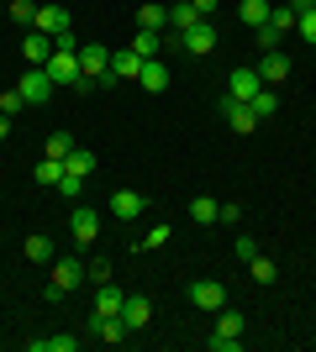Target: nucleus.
<instances>
[{
  "instance_id": "obj_1",
  "label": "nucleus",
  "mask_w": 316,
  "mask_h": 352,
  "mask_svg": "<svg viewBox=\"0 0 316 352\" xmlns=\"http://www.w3.org/2000/svg\"><path fill=\"white\" fill-rule=\"evenodd\" d=\"M48 74H53V85H74V95H90V79L79 74V47H53V58L43 63Z\"/></svg>"
},
{
  "instance_id": "obj_2",
  "label": "nucleus",
  "mask_w": 316,
  "mask_h": 352,
  "mask_svg": "<svg viewBox=\"0 0 316 352\" xmlns=\"http://www.w3.org/2000/svg\"><path fill=\"white\" fill-rule=\"evenodd\" d=\"M85 284V263L79 258H53V274H48V300H63Z\"/></svg>"
},
{
  "instance_id": "obj_3",
  "label": "nucleus",
  "mask_w": 316,
  "mask_h": 352,
  "mask_svg": "<svg viewBox=\"0 0 316 352\" xmlns=\"http://www.w3.org/2000/svg\"><path fill=\"white\" fill-rule=\"evenodd\" d=\"M79 74L101 89L105 74H111V47H105V43H79Z\"/></svg>"
},
{
  "instance_id": "obj_4",
  "label": "nucleus",
  "mask_w": 316,
  "mask_h": 352,
  "mask_svg": "<svg viewBox=\"0 0 316 352\" xmlns=\"http://www.w3.org/2000/svg\"><path fill=\"white\" fill-rule=\"evenodd\" d=\"M216 43H222V37H216V21H196L190 32H180V47L190 53V58H211Z\"/></svg>"
},
{
  "instance_id": "obj_5",
  "label": "nucleus",
  "mask_w": 316,
  "mask_h": 352,
  "mask_svg": "<svg viewBox=\"0 0 316 352\" xmlns=\"http://www.w3.org/2000/svg\"><path fill=\"white\" fill-rule=\"evenodd\" d=\"M16 89H21V100H27V105H48L59 85H53V74H48V69H27L21 79H16Z\"/></svg>"
},
{
  "instance_id": "obj_6",
  "label": "nucleus",
  "mask_w": 316,
  "mask_h": 352,
  "mask_svg": "<svg viewBox=\"0 0 316 352\" xmlns=\"http://www.w3.org/2000/svg\"><path fill=\"white\" fill-rule=\"evenodd\" d=\"M258 89H264V74H258V69H242V63H238V69L227 74V100L248 105V100L258 95Z\"/></svg>"
},
{
  "instance_id": "obj_7",
  "label": "nucleus",
  "mask_w": 316,
  "mask_h": 352,
  "mask_svg": "<svg viewBox=\"0 0 316 352\" xmlns=\"http://www.w3.org/2000/svg\"><path fill=\"white\" fill-rule=\"evenodd\" d=\"M190 305L216 316V310L227 305V284H222V279H196V284H190Z\"/></svg>"
},
{
  "instance_id": "obj_8",
  "label": "nucleus",
  "mask_w": 316,
  "mask_h": 352,
  "mask_svg": "<svg viewBox=\"0 0 316 352\" xmlns=\"http://www.w3.org/2000/svg\"><path fill=\"white\" fill-rule=\"evenodd\" d=\"M69 232H74L79 248H90L95 236H101V216H95L90 206H79V200H74V210H69Z\"/></svg>"
},
{
  "instance_id": "obj_9",
  "label": "nucleus",
  "mask_w": 316,
  "mask_h": 352,
  "mask_svg": "<svg viewBox=\"0 0 316 352\" xmlns=\"http://www.w3.org/2000/svg\"><path fill=\"white\" fill-rule=\"evenodd\" d=\"M21 58H27V69H43L48 58H53V37L37 27H27V37H21Z\"/></svg>"
},
{
  "instance_id": "obj_10",
  "label": "nucleus",
  "mask_w": 316,
  "mask_h": 352,
  "mask_svg": "<svg viewBox=\"0 0 316 352\" xmlns=\"http://www.w3.org/2000/svg\"><path fill=\"white\" fill-rule=\"evenodd\" d=\"M121 321H127V331H143V326L153 321V300L148 294H127V300H121Z\"/></svg>"
},
{
  "instance_id": "obj_11",
  "label": "nucleus",
  "mask_w": 316,
  "mask_h": 352,
  "mask_svg": "<svg viewBox=\"0 0 316 352\" xmlns=\"http://www.w3.org/2000/svg\"><path fill=\"white\" fill-rule=\"evenodd\" d=\"M216 105H222V116H227V126H232V132H238V137L258 132V116H253V111H248V105H238V100H227V95H222V100H216Z\"/></svg>"
},
{
  "instance_id": "obj_12",
  "label": "nucleus",
  "mask_w": 316,
  "mask_h": 352,
  "mask_svg": "<svg viewBox=\"0 0 316 352\" xmlns=\"http://www.w3.org/2000/svg\"><path fill=\"white\" fill-rule=\"evenodd\" d=\"M143 74V58H137L132 47H116L111 53V74H105V85H116V79H137Z\"/></svg>"
},
{
  "instance_id": "obj_13",
  "label": "nucleus",
  "mask_w": 316,
  "mask_h": 352,
  "mask_svg": "<svg viewBox=\"0 0 316 352\" xmlns=\"http://www.w3.org/2000/svg\"><path fill=\"white\" fill-rule=\"evenodd\" d=\"M258 74H264V85H285V79H290V58H285V47H269V53L258 58Z\"/></svg>"
},
{
  "instance_id": "obj_14",
  "label": "nucleus",
  "mask_w": 316,
  "mask_h": 352,
  "mask_svg": "<svg viewBox=\"0 0 316 352\" xmlns=\"http://www.w3.org/2000/svg\"><path fill=\"white\" fill-rule=\"evenodd\" d=\"M37 32H48V37H63V32H74L69 27V11L63 6H37V21H32Z\"/></svg>"
},
{
  "instance_id": "obj_15",
  "label": "nucleus",
  "mask_w": 316,
  "mask_h": 352,
  "mask_svg": "<svg viewBox=\"0 0 316 352\" xmlns=\"http://www.w3.org/2000/svg\"><path fill=\"white\" fill-rule=\"evenodd\" d=\"M137 85L148 89V95H164V89H169V63H164V58H143V74H137Z\"/></svg>"
},
{
  "instance_id": "obj_16",
  "label": "nucleus",
  "mask_w": 316,
  "mask_h": 352,
  "mask_svg": "<svg viewBox=\"0 0 316 352\" xmlns=\"http://www.w3.org/2000/svg\"><path fill=\"white\" fill-rule=\"evenodd\" d=\"M111 210H116V221H137L143 210H148V200H143L137 190H116L111 195Z\"/></svg>"
},
{
  "instance_id": "obj_17",
  "label": "nucleus",
  "mask_w": 316,
  "mask_h": 352,
  "mask_svg": "<svg viewBox=\"0 0 316 352\" xmlns=\"http://www.w3.org/2000/svg\"><path fill=\"white\" fill-rule=\"evenodd\" d=\"M121 300H127V294H121L111 279L95 284V316H121Z\"/></svg>"
},
{
  "instance_id": "obj_18",
  "label": "nucleus",
  "mask_w": 316,
  "mask_h": 352,
  "mask_svg": "<svg viewBox=\"0 0 316 352\" xmlns=\"http://www.w3.org/2000/svg\"><path fill=\"white\" fill-rule=\"evenodd\" d=\"M196 21H206V16L190 6V0H180V6H169V32H190Z\"/></svg>"
},
{
  "instance_id": "obj_19",
  "label": "nucleus",
  "mask_w": 316,
  "mask_h": 352,
  "mask_svg": "<svg viewBox=\"0 0 316 352\" xmlns=\"http://www.w3.org/2000/svg\"><path fill=\"white\" fill-rule=\"evenodd\" d=\"M248 111H253V116H258V126H264V121H274V111H280V95H274V89L264 85V89L253 95V100H248Z\"/></svg>"
},
{
  "instance_id": "obj_20",
  "label": "nucleus",
  "mask_w": 316,
  "mask_h": 352,
  "mask_svg": "<svg viewBox=\"0 0 316 352\" xmlns=\"http://www.w3.org/2000/svg\"><path fill=\"white\" fill-rule=\"evenodd\" d=\"M158 47H164V32L137 27V37H132V53H137V58H158Z\"/></svg>"
},
{
  "instance_id": "obj_21",
  "label": "nucleus",
  "mask_w": 316,
  "mask_h": 352,
  "mask_svg": "<svg viewBox=\"0 0 316 352\" xmlns=\"http://www.w3.org/2000/svg\"><path fill=\"white\" fill-rule=\"evenodd\" d=\"M63 168H69V174H79V179H90V174H95V153H90V147H69Z\"/></svg>"
},
{
  "instance_id": "obj_22",
  "label": "nucleus",
  "mask_w": 316,
  "mask_h": 352,
  "mask_svg": "<svg viewBox=\"0 0 316 352\" xmlns=\"http://www.w3.org/2000/svg\"><path fill=\"white\" fill-rule=\"evenodd\" d=\"M27 347H32V352H74L79 337H74V331H63V337H32Z\"/></svg>"
},
{
  "instance_id": "obj_23",
  "label": "nucleus",
  "mask_w": 316,
  "mask_h": 352,
  "mask_svg": "<svg viewBox=\"0 0 316 352\" xmlns=\"http://www.w3.org/2000/svg\"><path fill=\"white\" fill-rule=\"evenodd\" d=\"M216 337H232V342H242V310H216Z\"/></svg>"
},
{
  "instance_id": "obj_24",
  "label": "nucleus",
  "mask_w": 316,
  "mask_h": 352,
  "mask_svg": "<svg viewBox=\"0 0 316 352\" xmlns=\"http://www.w3.org/2000/svg\"><path fill=\"white\" fill-rule=\"evenodd\" d=\"M295 21H301V11H295L290 0H285V6H274V11H269V27L280 32V37H290V32H295Z\"/></svg>"
},
{
  "instance_id": "obj_25",
  "label": "nucleus",
  "mask_w": 316,
  "mask_h": 352,
  "mask_svg": "<svg viewBox=\"0 0 316 352\" xmlns=\"http://www.w3.org/2000/svg\"><path fill=\"white\" fill-rule=\"evenodd\" d=\"M216 210H222V200H211V195H196V200H190V221H196V226H211Z\"/></svg>"
},
{
  "instance_id": "obj_26",
  "label": "nucleus",
  "mask_w": 316,
  "mask_h": 352,
  "mask_svg": "<svg viewBox=\"0 0 316 352\" xmlns=\"http://www.w3.org/2000/svg\"><path fill=\"white\" fill-rule=\"evenodd\" d=\"M32 179H37L43 190H59V179H63V163H59V158H43L37 168H32Z\"/></svg>"
},
{
  "instance_id": "obj_27",
  "label": "nucleus",
  "mask_w": 316,
  "mask_h": 352,
  "mask_svg": "<svg viewBox=\"0 0 316 352\" xmlns=\"http://www.w3.org/2000/svg\"><path fill=\"white\" fill-rule=\"evenodd\" d=\"M21 252H27V263H53V242H48L43 232L27 236V248H21Z\"/></svg>"
},
{
  "instance_id": "obj_28",
  "label": "nucleus",
  "mask_w": 316,
  "mask_h": 352,
  "mask_svg": "<svg viewBox=\"0 0 316 352\" xmlns=\"http://www.w3.org/2000/svg\"><path fill=\"white\" fill-rule=\"evenodd\" d=\"M248 274H253L258 284H274V279H280V268H274V258H264V252H253V258H248Z\"/></svg>"
},
{
  "instance_id": "obj_29",
  "label": "nucleus",
  "mask_w": 316,
  "mask_h": 352,
  "mask_svg": "<svg viewBox=\"0 0 316 352\" xmlns=\"http://www.w3.org/2000/svg\"><path fill=\"white\" fill-rule=\"evenodd\" d=\"M137 21H143L148 32H164V27H169V6H143V11H137Z\"/></svg>"
},
{
  "instance_id": "obj_30",
  "label": "nucleus",
  "mask_w": 316,
  "mask_h": 352,
  "mask_svg": "<svg viewBox=\"0 0 316 352\" xmlns=\"http://www.w3.org/2000/svg\"><path fill=\"white\" fill-rule=\"evenodd\" d=\"M269 0H242V21H248V27H264V21H269Z\"/></svg>"
},
{
  "instance_id": "obj_31",
  "label": "nucleus",
  "mask_w": 316,
  "mask_h": 352,
  "mask_svg": "<svg viewBox=\"0 0 316 352\" xmlns=\"http://www.w3.org/2000/svg\"><path fill=\"white\" fill-rule=\"evenodd\" d=\"M69 147H74V137H69V132H53V137H48V147H43V158H69Z\"/></svg>"
},
{
  "instance_id": "obj_32",
  "label": "nucleus",
  "mask_w": 316,
  "mask_h": 352,
  "mask_svg": "<svg viewBox=\"0 0 316 352\" xmlns=\"http://www.w3.org/2000/svg\"><path fill=\"white\" fill-rule=\"evenodd\" d=\"M6 16H11V21H21V27H32V21H37V6H32V0H11V6H6Z\"/></svg>"
},
{
  "instance_id": "obj_33",
  "label": "nucleus",
  "mask_w": 316,
  "mask_h": 352,
  "mask_svg": "<svg viewBox=\"0 0 316 352\" xmlns=\"http://www.w3.org/2000/svg\"><path fill=\"white\" fill-rule=\"evenodd\" d=\"M59 195H63V200H79V195H85V179L63 168V179H59Z\"/></svg>"
},
{
  "instance_id": "obj_34",
  "label": "nucleus",
  "mask_w": 316,
  "mask_h": 352,
  "mask_svg": "<svg viewBox=\"0 0 316 352\" xmlns=\"http://www.w3.org/2000/svg\"><path fill=\"white\" fill-rule=\"evenodd\" d=\"M253 32H258V43H253L258 53H269V47H280V43H285V37H280V32H274L269 21H264V27H253Z\"/></svg>"
},
{
  "instance_id": "obj_35",
  "label": "nucleus",
  "mask_w": 316,
  "mask_h": 352,
  "mask_svg": "<svg viewBox=\"0 0 316 352\" xmlns=\"http://www.w3.org/2000/svg\"><path fill=\"white\" fill-rule=\"evenodd\" d=\"M216 221H222V226H242V206H238V200H222Z\"/></svg>"
},
{
  "instance_id": "obj_36",
  "label": "nucleus",
  "mask_w": 316,
  "mask_h": 352,
  "mask_svg": "<svg viewBox=\"0 0 316 352\" xmlns=\"http://www.w3.org/2000/svg\"><path fill=\"white\" fill-rule=\"evenodd\" d=\"M85 279H90V284H105V279H111V263H105V258H90V263H85Z\"/></svg>"
},
{
  "instance_id": "obj_37",
  "label": "nucleus",
  "mask_w": 316,
  "mask_h": 352,
  "mask_svg": "<svg viewBox=\"0 0 316 352\" xmlns=\"http://www.w3.org/2000/svg\"><path fill=\"white\" fill-rule=\"evenodd\" d=\"M21 105H27V100H21V89H6V95H0V116L16 121V111H21Z\"/></svg>"
},
{
  "instance_id": "obj_38",
  "label": "nucleus",
  "mask_w": 316,
  "mask_h": 352,
  "mask_svg": "<svg viewBox=\"0 0 316 352\" xmlns=\"http://www.w3.org/2000/svg\"><path fill=\"white\" fill-rule=\"evenodd\" d=\"M169 236H174V226H169V221H158V226H153V232L143 236V248H164Z\"/></svg>"
},
{
  "instance_id": "obj_39",
  "label": "nucleus",
  "mask_w": 316,
  "mask_h": 352,
  "mask_svg": "<svg viewBox=\"0 0 316 352\" xmlns=\"http://www.w3.org/2000/svg\"><path fill=\"white\" fill-rule=\"evenodd\" d=\"M295 32H301L306 43H316V11H301V21H295Z\"/></svg>"
},
{
  "instance_id": "obj_40",
  "label": "nucleus",
  "mask_w": 316,
  "mask_h": 352,
  "mask_svg": "<svg viewBox=\"0 0 316 352\" xmlns=\"http://www.w3.org/2000/svg\"><path fill=\"white\" fill-rule=\"evenodd\" d=\"M232 252H238L242 263H248V258H253V252H258V242H253V236H248V232H238V248H232Z\"/></svg>"
},
{
  "instance_id": "obj_41",
  "label": "nucleus",
  "mask_w": 316,
  "mask_h": 352,
  "mask_svg": "<svg viewBox=\"0 0 316 352\" xmlns=\"http://www.w3.org/2000/svg\"><path fill=\"white\" fill-rule=\"evenodd\" d=\"M190 6H196V11L206 16V21H211V16H216V6H222V0H190Z\"/></svg>"
},
{
  "instance_id": "obj_42",
  "label": "nucleus",
  "mask_w": 316,
  "mask_h": 352,
  "mask_svg": "<svg viewBox=\"0 0 316 352\" xmlns=\"http://www.w3.org/2000/svg\"><path fill=\"white\" fill-rule=\"evenodd\" d=\"M11 126H16L11 116H0V142H6V137H11Z\"/></svg>"
},
{
  "instance_id": "obj_43",
  "label": "nucleus",
  "mask_w": 316,
  "mask_h": 352,
  "mask_svg": "<svg viewBox=\"0 0 316 352\" xmlns=\"http://www.w3.org/2000/svg\"><path fill=\"white\" fill-rule=\"evenodd\" d=\"M0 16H6V0H0Z\"/></svg>"
},
{
  "instance_id": "obj_44",
  "label": "nucleus",
  "mask_w": 316,
  "mask_h": 352,
  "mask_svg": "<svg viewBox=\"0 0 316 352\" xmlns=\"http://www.w3.org/2000/svg\"><path fill=\"white\" fill-rule=\"evenodd\" d=\"M311 11H316V0H311Z\"/></svg>"
}]
</instances>
